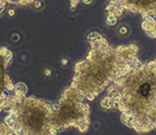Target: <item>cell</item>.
Returning <instances> with one entry per match:
<instances>
[{"label":"cell","mask_w":156,"mask_h":135,"mask_svg":"<svg viewBox=\"0 0 156 135\" xmlns=\"http://www.w3.org/2000/svg\"><path fill=\"white\" fill-rule=\"evenodd\" d=\"M83 97L72 86L62 94L60 99L51 107V123L55 129L68 128L71 125L83 132L89 125V107L82 103Z\"/></svg>","instance_id":"2"},{"label":"cell","mask_w":156,"mask_h":135,"mask_svg":"<svg viewBox=\"0 0 156 135\" xmlns=\"http://www.w3.org/2000/svg\"><path fill=\"white\" fill-rule=\"evenodd\" d=\"M71 1H72V3H73V6H76V4L80 0H71Z\"/></svg>","instance_id":"3"},{"label":"cell","mask_w":156,"mask_h":135,"mask_svg":"<svg viewBox=\"0 0 156 135\" xmlns=\"http://www.w3.org/2000/svg\"><path fill=\"white\" fill-rule=\"evenodd\" d=\"M90 43L92 49L86 59L76 64L71 86L92 100L110 83L129 74L132 65L127 56L129 47L114 49L102 36Z\"/></svg>","instance_id":"1"}]
</instances>
